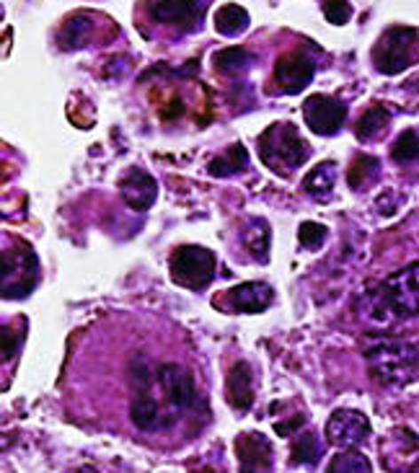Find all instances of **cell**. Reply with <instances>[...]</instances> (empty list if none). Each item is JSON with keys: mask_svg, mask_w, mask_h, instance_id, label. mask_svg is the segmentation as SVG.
<instances>
[{"mask_svg": "<svg viewBox=\"0 0 419 473\" xmlns=\"http://www.w3.org/2000/svg\"><path fill=\"white\" fill-rule=\"evenodd\" d=\"M370 316L378 321L419 316V262L407 264L391 274L373 290V300H368Z\"/></svg>", "mask_w": 419, "mask_h": 473, "instance_id": "cell-1", "label": "cell"}, {"mask_svg": "<svg viewBox=\"0 0 419 473\" xmlns=\"http://www.w3.org/2000/svg\"><path fill=\"white\" fill-rule=\"evenodd\" d=\"M362 355L370 362V375L381 383L401 385L409 381L419 362V344L407 339H383L373 336L362 342Z\"/></svg>", "mask_w": 419, "mask_h": 473, "instance_id": "cell-2", "label": "cell"}, {"mask_svg": "<svg viewBox=\"0 0 419 473\" xmlns=\"http://www.w3.org/2000/svg\"><path fill=\"white\" fill-rule=\"evenodd\" d=\"M259 155L267 169L282 177L300 169L308 161L311 148L300 138L293 122H274L259 138Z\"/></svg>", "mask_w": 419, "mask_h": 473, "instance_id": "cell-3", "label": "cell"}, {"mask_svg": "<svg viewBox=\"0 0 419 473\" xmlns=\"http://www.w3.org/2000/svg\"><path fill=\"white\" fill-rule=\"evenodd\" d=\"M36 280H39V262L27 243H16L13 248L3 251V280H0L3 300L27 297L36 288Z\"/></svg>", "mask_w": 419, "mask_h": 473, "instance_id": "cell-4", "label": "cell"}, {"mask_svg": "<svg viewBox=\"0 0 419 473\" xmlns=\"http://www.w3.org/2000/svg\"><path fill=\"white\" fill-rule=\"evenodd\" d=\"M215 277V254L202 246H179L171 254V280L186 290H202Z\"/></svg>", "mask_w": 419, "mask_h": 473, "instance_id": "cell-5", "label": "cell"}, {"mask_svg": "<svg viewBox=\"0 0 419 473\" xmlns=\"http://www.w3.org/2000/svg\"><path fill=\"white\" fill-rule=\"evenodd\" d=\"M419 44V31L417 29H407V27H396V29H389L381 42L376 44V52H373V59H376V67L386 75H393V73H401L407 70L417 55Z\"/></svg>", "mask_w": 419, "mask_h": 473, "instance_id": "cell-6", "label": "cell"}, {"mask_svg": "<svg viewBox=\"0 0 419 473\" xmlns=\"http://www.w3.org/2000/svg\"><path fill=\"white\" fill-rule=\"evenodd\" d=\"M303 117L311 132L316 135H334L347 119V104L329 96H311L303 101Z\"/></svg>", "mask_w": 419, "mask_h": 473, "instance_id": "cell-7", "label": "cell"}, {"mask_svg": "<svg viewBox=\"0 0 419 473\" xmlns=\"http://www.w3.org/2000/svg\"><path fill=\"white\" fill-rule=\"evenodd\" d=\"M316 62L305 52H288L274 65V83L282 93H300L313 81Z\"/></svg>", "mask_w": 419, "mask_h": 473, "instance_id": "cell-8", "label": "cell"}, {"mask_svg": "<svg viewBox=\"0 0 419 473\" xmlns=\"http://www.w3.org/2000/svg\"><path fill=\"white\" fill-rule=\"evenodd\" d=\"M368 435H370L368 416L352 412V409H339L327 422V438L331 445H339V447H355V445L365 443Z\"/></svg>", "mask_w": 419, "mask_h": 473, "instance_id": "cell-9", "label": "cell"}, {"mask_svg": "<svg viewBox=\"0 0 419 473\" xmlns=\"http://www.w3.org/2000/svg\"><path fill=\"white\" fill-rule=\"evenodd\" d=\"M272 297H274V290L267 282H243L228 293H220L215 297V303L225 300L228 308L236 311V313H262V311L270 308Z\"/></svg>", "mask_w": 419, "mask_h": 473, "instance_id": "cell-10", "label": "cell"}, {"mask_svg": "<svg viewBox=\"0 0 419 473\" xmlns=\"http://www.w3.org/2000/svg\"><path fill=\"white\" fill-rule=\"evenodd\" d=\"M150 16L158 24L192 29L202 16V0H150Z\"/></svg>", "mask_w": 419, "mask_h": 473, "instance_id": "cell-11", "label": "cell"}, {"mask_svg": "<svg viewBox=\"0 0 419 473\" xmlns=\"http://www.w3.org/2000/svg\"><path fill=\"white\" fill-rule=\"evenodd\" d=\"M241 473H267L272 469V445L259 432H243L236 438Z\"/></svg>", "mask_w": 419, "mask_h": 473, "instance_id": "cell-12", "label": "cell"}, {"mask_svg": "<svg viewBox=\"0 0 419 473\" xmlns=\"http://www.w3.org/2000/svg\"><path fill=\"white\" fill-rule=\"evenodd\" d=\"M158 381L163 385L166 398H169L177 409H189V406L194 404V398H197L194 381H192V375H189L186 367L166 362V365H161V370H158Z\"/></svg>", "mask_w": 419, "mask_h": 473, "instance_id": "cell-13", "label": "cell"}, {"mask_svg": "<svg viewBox=\"0 0 419 473\" xmlns=\"http://www.w3.org/2000/svg\"><path fill=\"white\" fill-rule=\"evenodd\" d=\"M120 192L124 202L132 209L143 212V209L153 208L155 197H158V184L143 169H130L124 178L120 181Z\"/></svg>", "mask_w": 419, "mask_h": 473, "instance_id": "cell-14", "label": "cell"}, {"mask_svg": "<svg viewBox=\"0 0 419 473\" xmlns=\"http://www.w3.org/2000/svg\"><path fill=\"white\" fill-rule=\"evenodd\" d=\"M225 398L233 409L246 412L254 404V373L249 362H236L225 381Z\"/></svg>", "mask_w": 419, "mask_h": 473, "instance_id": "cell-15", "label": "cell"}, {"mask_svg": "<svg viewBox=\"0 0 419 473\" xmlns=\"http://www.w3.org/2000/svg\"><path fill=\"white\" fill-rule=\"evenodd\" d=\"M336 163L334 161H324L316 169H311V174L303 178V192L311 194L319 202H327L334 192V181H336Z\"/></svg>", "mask_w": 419, "mask_h": 473, "instance_id": "cell-16", "label": "cell"}, {"mask_svg": "<svg viewBox=\"0 0 419 473\" xmlns=\"http://www.w3.org/2000/svg\"><path fill=\"white\" fill-rule=\"evenodd\" d=\"M249 166V150L243 148L241 143L231 146L223 155L212 158L208 163V171L212 177H233Z\"/></svg>", "mask_w": 419, "mask_h": 473, "instance_id": "cell-17", "label": "cell"}, {"mask_svg": "<svg viewBox=\"0 0 419 473\" xmlns=\"http://www.w3.org/2000/svg\"><path fill=\"white\" fill-rule=\"evenodd\" d=\"M378 174H381V163H378V158L360 153V155H355V161L350 163L347 184H350V189L362 192L365 186H370V184L378 178Z\"/></svg>", "mask_w": 419, "mask_h": 473, "instance_id": "cell-18", "label": "cell"}, {"mask_svg": "<svg viewBox=\"0 0 419 473\" xmlns=\"http://www.w3.org/2000/svg\"><path fill=\"white\" fill-rule=\"evenodd\" d=\"M91 31H93L91 16H83V13L70 16L60 29V47H65V50H78V47H83V44L89 42Z\"/></svg>", "mask_w": 419, "mask_h": 473, "instance_id": "cell-19", "label": "cell"}, {"mask_svg": "<svg viewBox=\"0 0 419 473\" xmlns=\"http://www.w3.org/2000/svg\"><path fill=\"white\" fill-rule=\"evenodd\" d=\"M270 238L272 231L270 225L262 220V217H254L243 233V240H246V248L259 259V262H267V254H270Z\"/></svg>", "mask_w": 419, "mask_h": 473, "instance_id": "cell-20", "label": "cell"}, {"mask_svg": "<svg viewBox=\"0 0 419 473\" xmlns=\"http://www.w3.org/2000/svg\"><path fill=\"white\" fill-rule=\"evenodd\" d=\"M391 114L386 106H381V104H373L362 117H360L358 127H355V135H358V140H370V138H376L378 132H383L386 127H389Z\"/></svg>", "mask_w": 419, "mask_h": 473, "instance_id": "cell-21", "label": "cell"}, {"mask_svg": "<svg viewBox=\"0 0 419 473\" xmlns=\"http://www.w3.org/2000/svg\"><path fill=\"white\" fill-rule=\"evenodd\" d=\"M246 27H249V13L241 5H236V3L223 5L215 13V29L220 31V34H225V36H236Z\"/></svg>", "mask_w": 419, "mask_h": 473, "instance_id": "cell-22", "label": "cell"}, {"mask_svg": "<svg viewBox=\"0 0 419 473\" xmlns=\"http://www.w3.org/2000/svg\"><path fill=\"white\" fill-rule=\"evenodd\" d=\"M212 65H215V70L223 73V75H241V73L251 65V55H249L243 47H228V50L215 52Z\"/></svg>", "mask_w": 419, "mask_h": 473, "instance_id": "cell-23", "label": "cell"}, {"mask_svg": "<svg viewBox=\"0 0 419 473\" xmlns=\"http://www.w3.org/2000/svg\"><path fill=\"white\" fill-rule=\"evenodd\" d=\"M327 473H373V466L360 450H344L331 458Z\"/></svg>", "mask_w": 419, "mask_h": 473, "instance_id": "cell-24", "label": "cell"}, {"mask_svg": "<svg viewBox=\"0 0 419 473\" xmlns=\"http://www.w3.org/2000/svg\"><path fill=\"white\" fill-rule=\"evenodd\" d=\"M293 463H300V466H313L319 458H321V443L313 432H305L300 435L298 440L293 443Z\"/></svg>", "mask_w": 419, "mask_h": 473, "instance_id": "cell-25", "label": "cell"}, {"mask_svg": "<svg viewBox=\"0 0 419 473\" xmlns=\"http://www.w3.org/2000/svg\"><path fill=\"white\" fill-rule=\"evenodd\" d=\"M130 416L135 422V427L140 430H153L158 424V404L150 396H138L130 406Z\"/></svg>", "mask_w": 419, "mask_h": 473, "instance_id": "cell-26", "label": "cell"}, {"mask_svg": "<svg viewBox=\"0 0 419 473\" xmlns=\"http://www.w3.org/2000/svg\"><path fill=\"white\" fill-rule=\"evenodd\" d=\"M391 158L396 163H412L419 158V135L415 130H407L399 135V140L391 148Z\"/></svg>", "mask_w": 419, "mask_h": 473, "instance_id": "cell-27", "label": "cell"}, {"mask_svg": "<svg viewBox=\"0 0 419 473\" xmlns=\"http://www.w3.org/2000/svg\"><path fill=\"white\" fill-rule=\"evenodd\" d=\"M327 236H329V231H327L321 223H303L298 228L300 246H303L305 251H319V248L324 246Z\"/></svg>", "mask_w": 419, "mask_h": 473, "instance_id": "cell-28", "label": "cell"}, {"mask_svg": "<svg viewBox=\"0 0 419 473\" xmlns=\"http://www.w3.org/2000/svg\"><path fill=\"white\" fill-rule=\"evenodd\" d=\"M19 350H21V334H16L13 326L5 324L0 328V355L5 362H11L13 357L19 355Z\"/></svg>", "mask_w": 419, "mask_h": 473, "instance_id": "cell-29", "label": "cell"}, {"mask_svg": "<svg viewBox=\"0 0 419 473\" xmlns=\"http://www.w3.org/2000/svg\"><path fill=\"white\" fill-rule=\"evenodd\" d=\"M324 16L329 19L331 24L344 27L352 16V5L347 0H324Z\"/></svg>", "mask_w": 419, "mask_h": 473, "instance_id": "cell-30", "label": "cell"}, {"mask_svg": "<svg viewBox=\"0 0 419 473\" xmlns=\"http://www.w3.org/2000/svg\"><path fill=\"white\" fill-rule=\"evenodd\" d=\"M303 424H305V416L298 414V416H293V419H288V422L274 424V432H277V435H282V438H288V435H293L296 430H300Z\"/></svg>", "mask_w": 419, "mask_h": 473, "instance_id": "cell-31", "label": "cell"}, {"mask_svg": "<svg viewBox=\"0 0 419 473\" xmlns=\"http://www.w3.org/2000/svg\"><path fill=\"white\" fill-rule=\"evenodd\" d=\"M192 473H217V471H215V469H210V466H208V469H197V471H192Z\"/></svg>", "mask_w": 419, "mask_h": 473, "instance_id": "cell-32", "label": "cell"}, {"mask_svg": "<svg viewBox=\"0 0 419 473\" xmlns=\"http://www.w3.org/2000/svg\"><path fill=\"white\" fill-rule=\"evenodd\" d=\"M78 473H99V471H93V469H83V471H78Z\"/></svg>", "mask_w": 419, "mask_h": 473, "instance_id": "cell-33", "label": "cell"}]
</instances>
